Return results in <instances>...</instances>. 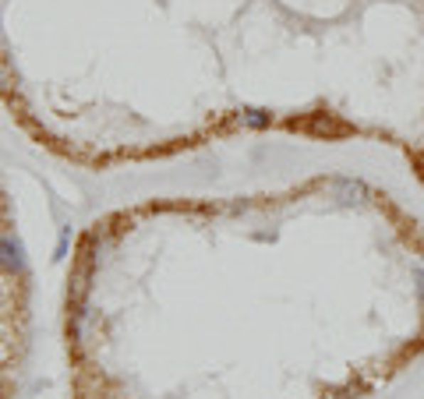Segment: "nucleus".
Segmentation results:
<instances>
[{
  "mask_svg": "<svg viewBox=\"0 0 424 399\" xmlns=\"http://www.w3.org/2000/svg\"><path fill=\"white\" fill-rule=\"evenodd\" d=\"M332 191L339 195V201H357V198H364V195H368V191H364V184H357V181H350V177L332 181Z\"/></svg>",
  "mask_w": 424,
  "mask_h": 399,
  "instance_id": "1",
  "label": "nucleus"
},
{
  "mask_svg": "<svg viewBox=\"0 0 424 399\" xmlns=\"http://www.w3.org/2000/svg\"><path fill=\"white\" fill-rule=\"evenodd\" d=\"M240 124H244V127H265V124H269V113L248 110V113H240Z\"/></svg>",
  "mask_w": 424,
  "mask_h": 399,
  "instance_id": "2",
  "label": "nucleus"
},
{
  "mask_svg": "<svg viewBox=\"0 0 424 399\" xmlns=\"http://www.w3.org/2000/svg\"><path fill=\"white\" fill-rule=\"evenodd\" d=\"M418 297L424 300V269H421V272H418Z\"/></svg>",
  "mask_w": 424,
  "mask_h": 399,
  "instance_id": "3",
  "label": "nucleus"
}]
</instances>
